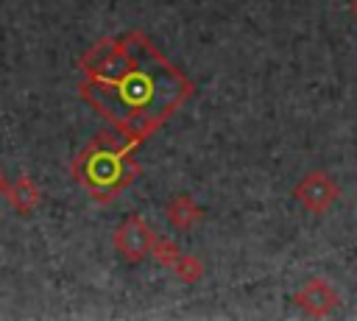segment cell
I'll return each mask as SVG.
<instances>
[{
	"label": "cell",
	"instance_id": "obj_3",
	"mask_svg": "<svg viewBox=\"0 0 357 321\" xmlns=\"http://www.w3.org/2000/svg\"><path fill=\"white\" fill-rule=\"evenodd\" d=\"M153 243H156V234L142 215H128L114 229V248L126 262H139V260L151 257Z\"/></svg>",
	"mask_w": 357,
	"mask_h": 321
},
{
	"label": "cell",
	"instance_id": "obj_11",
	"mask_svg": "<svg viewBox=\"0 0 357 321\" xmlns=\"http://www.w3.org/2000/svg\"><path fill=\"white\" fill-rule=\"evenodd\" d=\"M351 14H354V20H357V0H351Z\"/></svg>",
	"mask_w": 357,
	"mask_h": 321
},
{
	"label": "cell",
	"instance_id": "obj_4",
	"mask_svg": "<svg viewBox=\"0 0 357 321\" xmlns=\"http://www.w3.org/2000/svg\"><path fill=\"white\" fill-rule=\"evenodd\" d=\"M293 198L312 215H324L337 198H340V187L332 176H326L324 170H312L307 173L296 187H293Z\"/></svg>",
	"mask_w": 357,
	"mask_h": 321
},
{
	"label": "cell",
	"instance_id": "obj_9",
	"mask_svg": "<svg viewBox=\"0 0 357 321\" xmlns=\"http://www.w3.org/2000/svg\"><path fill=\"white\" fill-rule=\"evenodd\" d=\"M151 257H153L162 268H173L176 260L181 257V251H178V246H176L173 240H167V237H156V243H153V248H151Z\"/></svg>",
	"mask_w": 357,
	"mask_h": 321
},
{
	"label": "cell",
	"instance_id": "obj_1",
	"mask_svg": "<svg viewBox=\"0 0 357 321\" xmlns=\"http://www.w3.org/2000/svg\"><path fill=\"white\" fill-rule=\"evenodd\" d=\"M78 70V95L131 145L159 131L192 95V81L142 31L98 39Z\"/></svg>",
	"mask_w": 357,
	"mask_h": 321
},
{
	"label": "cell",
	"instance_id": "obj_6",
	"mask_svg": "<svg viewBox=\"0 0 357 321\" xmlns=\"http://www.w3.org/2000/svg\"><path fill=\"white\" fill-rule=\"evenodd\" d=\"M6 201L11 204V209L17 215H31L39 201H42V190L39 184L31 179V176H17L11 184H8V193H6Z\"/></svg>",
	"mask_w": 357,
	"mask_h": 321
},
{
	"label": "cell",
	"instance_id": "obj_8",
	"mask_svg": "<svg viewBox=\"0 0 357 321\" xmlns=\"http://www.w3.org/2000/svg\"><path fill=\"white\" fill-rule=\"evenodd\" d=\"M173 274H176V279H181L184 285H192V282H198V279L204 276V262H201L195 254H181V257L176 260V265H173Z\"/></svg>",
	"mask_w": 357,
	"mask_h": 321
},
{
	"label": "cell",
	"instance_id": "obj_5",
	"mask_svg": "<svg viewBox=\"0 0 357 321\" xmlns=\"http://www.w3.org/2000/svg\"><path fill=\"white\" fill-rule=\"evenodd\" d=\"M293 304H296L301 313L312 315V318H324V315H329V313L340 304V296H337V290H335L324 276H315V279L304 282V285L293 293Z\"/></svg>",
	"mask_w": 357,
	"mask_h": 321
},
{
	"label": "cell",
	"instance_id": "obj_10",
	"mask_svg": "<svg viewBox=\"0 0 357 321\" xmlns=\"http://www.w3.org/2000/svg\"><path fill=\"white\" fill-rule=\"evenodd\" d=\"M8 184H11V181H8V179H6V173L0 170V198H6V193H8Z\"/></svg>",
	"mask_w": 357,
	"mask_h": 321
},
{
	"label": "cell",
	"instance_id": "obj_7",
	"mask_svg": "<svg viewBox=\"0 0 357 321\" xmlns=\"http://www.w3.org/2000/svg\"><path fill=\"white\" fill-rule=\"evenodd\" d=\"M165 218H167V223H170L173 229L187 232V229H192V226L204 218V212H201V207H198L187 193H176V195L165 204Z\"/></svg>",
	"mask_w": 357,
	"mask_h": 321
},
{
	"label": "cell",
	"instance_id": "obj_2",
	"mask_svg": "<svg viewBox=\"0 0 357 321\" xmlns=\"http://www.w3.org/2000/svg\"><path fill=\"white\" fill-rule=\"evenodd\" d=\"M134 148L114 128L95 134L73 159L70 173L98 204L114 201L142 170L134 159Z\"/></svg>",
	"mask_w": 357,
	"mask_h": 321
}]
</instances>
